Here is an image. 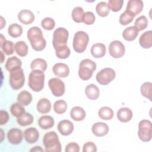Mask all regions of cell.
Returning <instances> with one entry per match:
<instances>
[{"label": "cell", "mask_w": 152, "mask_h": 152, "mask_svg": "<svg viewBox=\"0 0 152 152\" xmlns=\"http://www.w3.org/2000/svg\"><path fill=\"white\" fill-rule=\"evenodd\" d=\"M27 36L32 48L34 50L41 51L45 48L46 42L39 27L34 26L30 28L27 31Z\"/></svg>", "instance_id": "cell-1"}, {"label": "cell", "mask_w": 152, "mask_h": 152, "mask_svg": "<svg viewBox=\"0 0 152 152\" xmlns=\"http://www.w3.org/2000/svg\"><path fill=\"white\" fill-rule=\"evenodd\" d=\"M45 75L44 72L39 70H32L28 76V85L29 87L35 92L42 90L44 87Z\"/></svg>", "instance_id": "cell-2"}, {"label": "cell", "mask_w": 152, "mask_h": 152, "mask_svg": "<svg viewBox=\"0 0 152 152\" xmlns=\"http://www.w3.org/2000/svg\"><path fill=\"white\" fill-rule=\"evenodd\" d=\"M43 142L46 151H61V144L59 137L55 131H50L46 133L43 138Z\"/></svg>", "instance_id": "cell-3"}, {"label": "cell", "mask_w": 152, "mask_h": 152, "mask_svg": "<svg viewBox=\"0 0 152 152\" xmlns=\"http://www.w3.org/2000/svg\"><path fill=\"white\" fill-rule=\"evenodd\" d=\"M96 64L90 59L82 60L79 65L78 76L83 80H88L93 75L94 71L96 69Z\"/></svg>", "instance_id": "cell-4"}, {"label": "cell", "mask_w": 152, "mask_h": 152, "mask_svg": "<svg viewBox=\"0 0 152 152\" xmlns=\"http://www.w3.org/2000/svg\"><path fill=\"white\" fill-rule=\"evenodd\" d=\"M9 82L11 87L15 90L23 87L25 83V76L21 66L15 68L10 72Z\"/></svg>", "instance_id": "cell-5"}, {"label": "cell", "mask_w": 152, "mask_h": 152, "mask_svg": "<svg viewBox=\"0 0 152 152\" xmlns=\"http://www.w3.org/2000/svg\"><path fill=\"white\" fill-rule=\"evenodd\" d=\"M89 42V36L87 33L84 31H78L74 36L72 46L74 50L77 53L84 52L88 45Z\"/></svg>", "instance_id": "cell-6"}, {"label": "cell", "mask_w": 152, "mask_h": 152, "mask_svg": "<svg viewBox=\"0 0 152 152\" xmlns=\"http://www.w3.org/2000/svg\"><path fill=\"white\" fill-rule=\"evenodd\" d=\"M68 31L64 27H58L53 33L52 44L54 49L66 46L68 39Z\"/></svg>", "instance_id": "cell-7"}, {"label": "cell", "mask_w": 152, "mask_h": 152, "mask_svg": "<svg viewBox=\"0 0 152 152\" xmlns=\"http://www.w3.org/2000/svg\"><path fill=\"white\" fill-rule=\"evenodd\" d=\"M138 136L143 142H148L151 140V122L147 119H142L138 124Z\"/></svg>", "instance_id": "cell-8"}, {"label": "cell", "mask_w": 152, "mask_h": 152, "mask_svg": "<svg viewBox=\"0 0 152 152\" xmlns=\"http://www.w3.org/2000/svg\"><path fill=\"white\" fill-rule=\"evenodd\" d=\"M116 77V72L112 68H104L96 74V80L101 85H107L112 82Z\"/></svg>", "instance_id": "cell-9"}, {"label": "cell", "mask_w": 152, "mask_h": 152, "mask_svg": "<svg viewBox=\"0 0 152 152\" xmlns=\"http://www.w3.org/2000/svg\"><path fill=\"white\" fill-rule=\"evenodd\" d=\"M49 87L52 94L55 97L62 96L65 90L64 83L58 78H52L49 80Z\"/></svg>", "instance_id": "cell-10"}, {"label": "cell", "mask_w": 152, "mask_h": 152, "mask_svg": "<svg viewBox=\"0 0 152 152\" xmlns=\"http://www.w3.org/2000/svg\"><path fill=\"white\" fill-rule=\"evenodd\" d=\"M109 52L113 58H120L125 54V46L121 41L113 40L109 45Z\"/></svg>", "instance_id": "cell-11"}, {"label": "cell", "mask_w": 152, "mask_h": 152, "mask_svg": "<svg viewBox=\"0 0 152 152\" xmlns=\"http://www.w3.org/2000/svg\"><path fill=\"white\" fill-rule=\"evenodd\" d=\"M7 138L10 144L13 145L19 144L23 138V132L19 128H11L7 132Z\"/></svg>", "instance_id": "cell-12"}, {"label": "cell", "mask_w": 152, "mask_h": 152, "mask_svg": "<svg viewBox=\"0 0 152 152\" xmlns=\"http://www.w3.org/2000/svg\"><path fill=\"white\" fill-rule=\"evenodd\" d=\"M144 3L142 1L129 0L127 3L126 11L135 17L142 11Z\"/></svg>", "instance_id": "cell-13"}, {"label": "cell", "mask_w": 152, "mask_h": 152, "mask_svg": "<svg viewBox=\"0 0 152 152\" xmlns=\"http://www.w3.org/2000/svg\"><path fill=\"white\" fill-rule=\"evenodd\" d=\"M74 128L73 123L67 119L61 121L58 124V130L64 136H68L71 134L74 131Z\"/></svg>", "instance_id": "cell-14"}, {"label": "cell", "mask_w": 152, "mask_h": 152, "mask_svg": "<svg viewBox=\"0 0 152 152\" xmlns=\"http://www.w3.org/2000/svg\"><path fill=\"white\" fill-rule=\"evenodd\" d=\"M91 131L96 136L102 137L107 134L109 132V126L104 122H98L92 125Z\"/></svg>", "instance_id": "cell-15"}, {"label": "cell", "mask_w": 152, "mask_h": 152, "mask_svg": "<svg viewBox=\"0 0 152 152\" xmlns=\"http://www.w3.org/2000/svg\"><path fill=\"white\" fill-rule=\"evenodd\" d=\"M52 71L55 75L61 78H65L69 74L68 66L65 64L61 62L55 64L52 68Z\"/></svg>", "instance_id": "cell-16"}, {"label": "cell", "mask_w": 152, "mask_h": 152, "mask_svg": "<svg viewBox=\"0 0 152 152\" xmlns=\"http://www.w3.org/2000/svg\"><path fill=\"white\" fill-rule=\"evenodd\" d=\"M24 137L26 141L29 144L36 142L39 138L38 130L34 127L27 128L24 132Z\"/></svg>", "instance_id": "cell-17"}, {"label": "cell", "mask_w": 152, "mask_h": 152, "mask_svg": "<svg viewBox=\"0 0 152 152\" xmlns=\"http://www.w3.org/2000/svg\"><path fill=\"white\" fill-rule=\"evenodd\" d=\"M18 20L25 25L31 24L34 20V14L28 10H23L18 14Z\"/></svg>", "instance_id": "cell-18"}, {"label": "cell", "mask_w": 152, "mask_h": 152, "mask_svg": "<svg viewBox=\"0 0 152 152\" xmlns=\"http://www.w3.org/2000/svg\"><path fill=\"white\" fill-rule=\"evenodd\" d=\"M90 52L92 56L96 58H102L106 52V46L103 43H96L91 46Z\"/></svg>", "instance_id": "cell-19"}, {"label": "cell", "mask_w": 152, "mask_h": 152, "mask_svg": "<svg viewBox=\"0 0 152 152\" xmlns=\"http://www.w3.org/2000/svg\"><path fill=\"white\" fill-rule=\"evenodd\" d=\"M140 46L144 49H149L152 46V31L148 30L144 32L139 39Z\"/></svg>", "instance_id": "cell-20"}, {"label": "cell", "mask_w": 152, "mask_h": 152, "mask_svg": "<svg viewBox=\"0 0 152 152\" xmlns=\"http://www.w3.org/2000/svg\"><path fill=\"white\" fill-rule=\"evenodd\" d=\"M86 116L85 110L80 106H74L70 111V116L71 119L75 121H81L84 120Z\"/></svg>", "instance_id": "cell-21"}, {"label": "cell", "mask_w": 152, "mask_h": 152, "mask_svg": "<svg viewBox=\"0 0 152 152\" xmlns=\"http://www.w3.org/2000/svg\"><path fill=\"white\" fill-rule=\"evenodd\" d=\"M117 118L122 122H127L132 118V112L128 107H121L117 112Z\"/></svg>", "instance_id": "cell-22"}, {"label": "cell", "mask_w": 152, "mask_h": 152, "mask_svg": "<svg viewBox=\"0 0 152 152\" xmlns=\"http://www.w3.org/2000/svg\"><path fill=\"white\" fill-rule=\"evenodd\" d=\"M38 124L42 129H48L54 126L55 121L52 116L49 115H44L39 119Z\"/></svg>", "instance_id": "cell-23"}, {"label": "cell", "mask_w": 152, "mask_h": 152, "mask_svg": "<svg viewBox=\"0 0 152 152\" xmlns=\"http://www.w3.org/2000/svg\"><path fill=\"white\" fill-rule=\"evenodd\" d=\"M50 102L46 98L40 99L37 103V110L42 114L49 113L51 109Z\"/></svg>", "instance_id": "cell-24"}, {"label": "cell", "mask_w": 152, "mask_h": 152, "mask_svg": "<svg viewBox=\"0 0 152 152\" xmlns=\"http://www.w3.org/2000/svg\"><path fill=\"white\" fill-rule=\"evenodd\" d=\"M139 31L134 26H130L126 28L122 32L124 39L127 41L134 40L138 35Z\"/></svg>", "instance_id": "cell-25"}, {"label": "cell", "mask_w": 152, "mask_h": 152, "mask_svg": "<svg viewBox=\"0 0 152 152\" xmlns=\"http://www.w3.org/2000/svg\"><path fill=\"white\" fill-rule=\"evenodd\" d=\"M85 93L87 98L90 100H96L100 94V91L95 84H90L85 88Z\"/></svg>", "instance_id": "cell-26"}, {"label": "cell", "mask_w": 152, "mask_h": 152, "mask_svg": "<svg viewBox=\"0 0 152 152\" xmlns=\"http://www.w3.org/2000/svg\"><path fill=\"white\" fill-rule=\"evenodd\" d=\"M21 65H22V62L21 59H20L18 58H17L15 56H13L7 59L5 66L6 69L9 72H10L12 69L15 68L21 67Z\"/></svg>", "instance_id": "cell-27"}, {"label": "cell", "mask_w": 152, "mask_h": 152, "mask_svg": "<svg viewBox=\"0 0 152 152\" xmlns=\"http://www.w3.org/2000/svg\"><path fill=\"white\" fill-rule=\"evenodd\" d=\"M32 99L31 94L26 90L21 91L17 96L18 102L23 106L28 105L31 102Z\"/></svg>", "instance_id": "cell-28"}, {"label": "cell", "mask_w": 152, "mask_h": 152, "mask_svg": "<svg viewBox=\"0 0 152 152\" xmlns=\"http://www.w3.org/2000/svg\"><path fill=\"white\" fill-rule=\"evenodd\" d=\"M14 49L17 55L24 57L28 53V46L24 41H18L14 45Z\"/></svg>", "instance_id": "cell-29"}, {"label": "cell", "mask_w": 152, "mask_h": 152, "mask_svg": "<svg viewBox=\"0 0 152 152\" xmlns=\"http://www.w3.org/2000/svg\"><path fill=\"white\" fill-rule=\"evenodd\" d=\"M47 66L46 61L42 58H36L30 64V68L32 70L39 69L44 72L46 71Z\"/></svg>", "instance_id": "cell-30"}, {"label": "cell", "mask_w": 152, "mask_h": 152, "mask_svg": "<svg viewBox=\"0 0 152 152\" xmlns=\"http://www.w3.org/2000/svg\"><path fill=\"white\" fill-rule=\"evenodd\" d=\"M110 8L107 2H99L96 7V11L97 14L102 17H104L109 15L110 12Z\"/></svg>", "instance_id": "cell-31"}, {"label": "cell", "mask_w": 152, "mask_h": 152, "mask_svg": "<svg viewBox=\"0 0 152 152\" xmlns=\"http://www.w3.org/2000/svg\"><path fill=\"white\" fill-rule=\"evenodd\" d=\"M8 33L12 37L17 38L21 36L23 33V28L20 24L13 23L10 25L8 27Z\"/></svg>", "instance_id": "cell-32"}, {"label": "cell", "mask_w": 152, "mask_h": 152, "mask_svg": "<svg viewBox=\"0 0 152 152\" xmlns=\"http://www.w3.org/2000/svg\"><path fill=\"white\" fill-rule=\"evenodd\" d=\"M98 115L102 119L110 120L113 117V111L109 107L103 106L99 110Z\"/></svg>", "instance_id": "cell-33"}, {"label": "cell", "mask_w": 152, "mask_h": 152, "mask_svg": "<svg viewBox=\"0 0 152 152\" xmlns=\"http://www.w3.org/2000/svg\"><path fill=\"white\" fill-rule=\"evenodd\" d=\"M33 116L30 113H24L23 115L17 118V119L18 124L22 126H26L31 125L33 122Z\"/></svg>", "instance_id": "cell-34"}, {"label": "cell", "mask_w": 152, "mask_h": 152, "mask_svg": "<svg viewBox=\"0 0 152 152\" xmlns=\"http://www.w3.org/2000/svg\"><path fill=\"white\" fill-rule=\"evenodd\" d=\"M140 91L144 97L148 99L150 101H151L152 83L151 82L144 83L141 86Z\"/></svg>", "instance_id": "cell-35"}, {"label": "cell", "mask_w": 152, "mask_h": 152, "mask_svg": "<svg viewBox=\"0 0 152 152\" xmlns=\"http://www.w3.org/2000/svg\"><path fill=\"white\" fill-rule=\"evenodd\" d=\"M10 112L12 116L18 118L23 115L25 112V109L23 107V105L20 104V103H13L10 107Z\"/></svg>", "instance_id": "cell-36"}, {"label": "cell", "mask_w": 152, "mask_h": 152, "mask_svg": "<svg viewBox=\"0 0 152 152\" xmlns=\"http://www.w3.org/2000/svg\"><path fill=\"white\" fill-rule=\"evenodd\" d=\"M84 14V10L81 7H76L74 8V9L72 11L71 16L72 20L77 23H80L83 22V17Z\"/></svg>", "instance_id": "cell-37"}, {"label": "cell", "mask_w": 152, "mask_h": 152, "mask_svg": "<svg viewBox=\"0 0 152 152\" xmlns=\"http://www.w3.org/2000/svg\"><path fill=\"white\" fill-rule=\"evenodd\" d=\"M67 108V103L64 100H56L53 104V110L57 114H62L65 113Z\"/></svg>", "instance_id": "cell-38"}, {"label": "cell", "mask_w": 152, "mask_h": 152, "mask_svg": "<svg viewBox=\"0 0 152 152\" xmlns=\"http://www.w3.org/2000/svg\"><path fill=\"white\" fill-rule=\"evenodd\" d=\"M55 50L56 56L59 59H66L69 56L71 53L70 49L67 45L56 48Z\"/></svg>", "instance_id": "cell-39"}, {"label": "cell", "mask_w": 152, "mask_h": 152, "mask_svg": "<svg viewBox=\"0 0 152 152\" xmlns=\"http://www.w3.org/2000/svg\"><path fill=\"white\" fill-rule=\"evenodd\" d=\"M148 23L147 17L145 15H141L135 20L134 27H135L138 31H142L147 28Z\"/></svg>", "instance_id": "cell-40"}, {"label": "cell", "mask_w": 152, "mask_h": 152, "mask_svg": "<svg viewBox=\"0 0 152 152\" xmlns=\"http://www.w3.org/2000/svg\"><path fill=\"white\" fill-rule=\"evenodd\" d=\"M2 50L7 55H12L14 51V45L12 41L5 40L2 45L0 46Z\"/></svg>", "instance_id": "cell-41"}, {"label": "cell", "mask_w": 152, "mask_h": 152, "mask_svg": "<svg viewBox=\"0 0 152 152\" xmlns=\"http://www.w3.org/2000/svg\"><path fill=\"white\" fill-rule=\"evenodd\" d=\"M134 17V16L125 10L121 14L119 17V23L123 26L127 25L133 21Z\"/></svg>", "instance_id": "cell-42"}, {"label": "cell", "mask_w": 152, "mask_h": 152, "mask_svg": "<svg viewBox=\"0 0 152 152\" xmlns=\"http://www.w3.org/2000/svg\"><path fill=\"white\" fill-rule=\"evenodd\" d=\"M123 0H109L107 3L110 10L113 12H118L120 11L123 6Z\"/></svg>", "instance_id": "cell-43"}, {"label": "cell", "mask_w": 152, "mask_h": 152, "mask_svg": "<svg viewBox=\"0 0 152 152\" xmlns=\"http://www.w3.org/2000/svg\"><path fill=\"white\" fill-rule=\"evenodd\" d=\"M41 26L45 30H51L55 26V21L50 17H46L42 20Z\"/></svg>", "instance_id": "cell-44"}, {"label": "cell", "mask_w": 152, "mask_h": 152, "mask_svg": "<svg viewBox=\"0 0 152 152\" xmlns=\"http://www.w3.org/2000/svg\"><path fill=\"white\" fill-rule=\"evenodd\" d=\"M96 20V17L93 12L91 11L86 12L84 14L83 17V22L87 25H91L93 24Z\"/></svg>", "instance_id": "cell-45"}, {"label": "cell", "mask_w": 152, "mask_h": 152, "mask_svg": "<svg viewBox=\"0 0 152 152\" xmlns=\"http://www.w3.org/2000/svg\"><path fill=\"white\" fill-rule=\"evenodd\" d=\"M97 150V149L96 144L91 141L86 142L83 147V152H96Z\"/></svg>", "instance_id": "cell-46"}, {"label": "cell", "mask_w": 152, "mask_h": 152, "mask_svg": "<svg viewBox=\"0 0 152 152\" xmlns=\"http://www.w3.org/2000/svg\"><path fill=\"white\" fill-rule=\"evenodd\" d=\"M65 151L66 152H78L80 151V146L76 142H71L66 145Z\"/></svg>", "instance_id": "cell-47"}, {"label": "cell", "mask_w": 152, "mask_h": 152, "mask_svg": "<svg viewBox=\"0 0 152 152\" xmlns=\"http://www.w3.org/2000/svg\"><path fill=\"white\" fill-rule=\"evenodd\" d=\"M9 115L8 113L5 111L1 110V125H3L4 124H6L7 122L9 120Z\"/></svg>", "instance_id": "cell-48"}, {"label": "cell", "mask_w": 152, "mask_h": 152, "mask_svg": "<svg viewBox=\"0 0 152 152\" xmlns=\"http://www.w3.org/2000/svg\"><path fill=\"white\" fill-rule=\"evenodd\" d=\"M30 151H43V149L40 146H35L30 150Z\"/></svg>", "instance_id": "cell-49"}, {"label": "cell", "mask_w": 152, "mask_h": 152, "mask_svg": "<svg viewBox=\"0 0 152 152\" xmlns=\"http://www.w3.org/2000/svg\"><path fill=\"white\" fill-rule=\"evenodd\" d=\"M1 29H2L3 27L4 26H5V25H6V21L4 19L2 16H1Z\"/></svg>", "instance_id": "cell-50"}, {"label": "cell", "mask_w": 152, "mask_h": 152, "mask_svg": "<svg viewBox=\"0 0 152 152\" xmlns=\"http://www.w3.org/2000/svg\"><path fill=\"white\" fill-rule=\"evenodd\" d=\"M5 40H6L5 37H4V36L1 34V43H0V46L2 45V44L4 43V42Z\"/></svg>", "instance_id": "cell-51"}, {"label": "cell", "mask_w": 152, "mask_h": 152, "mask_svg": "<svg viewBox=\"0 0 152 152\" xmlns=\"http://www.w3.org/2000/svg\"><path fill=\"white\" fill-rule=\"evenodd\" d=\"M1 53V56H2V60H1V63H3L4 62V56H3V53H2V51H0Z\"/></svg>", "instance_id": "cell-52"}]
</instances>
